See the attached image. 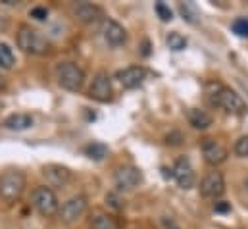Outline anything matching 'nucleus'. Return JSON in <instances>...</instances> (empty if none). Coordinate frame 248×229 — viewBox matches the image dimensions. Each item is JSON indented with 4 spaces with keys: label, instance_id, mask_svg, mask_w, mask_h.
<instances>
[{
    "label": "nucleus",
    "instance_id": "obj_29",
    "mask_svg": "<svg viewBox=\"0 0 248 229\" xmlns=\"http://www.w3.org/2000/svg\"><path fill=\"white\" fill-rule=\"evenodd\" d=\"M164 229H179L171 220H164Z\"/></svg>",
    "mask_w": 248,
    "mask_h": 229
},
{
    "label": "nucleus",
    "instance_id": "obj_25",
    "mask_svg": "<svg viewBox=\"0 0 248 229\" xmlns=\"http://www.w3.org/2000/svg\"><path fill=\"white\" fill-rule=\"evenodd\" d=\"M233 150H235V154H237L239 158H248V135L241 137V139L235 143Z\"/></svg>",
    "mask_w": 248,
    "mask_h": 229
},
{
    "label": "nucleus",
    "instance_id": "obj_9",
    "mask_svg": "<svg viewBox=\"0 0 248 229\" xmlns=\"http://www.w3.org/2000/svg\"><path fill=\"white\" fill-rule=\"evenodd\" d=\"M100 33H102V39H104L110 47H114V49L124 47L125 43H127V31H125V27L120 21L112 19V17H104V19H102Z\"/></svg>",
    "mask_w": 248,
    "mask_h": 229
},
{
    "label": "nucleus",
    "instance_id": "obj_6",
    "mask_svg": "<svg viewBox=\"0 0 248 229\" xmlns=\"http://www.w3.org/2000/svg\"><path fill=\"white\" fill-rule=\"evenodd\" d=\"M87 208H89L87 196H85V195H75V196H71V198H67V200L63 202L62 208L58 210V214H60L63 224L71 226V224H75L79 218L85 216Z\"/></svg>",
    "mask_w": 248,
    "mask_h": 229
},
{
    "label": "nucleus",
    "instance_id": "obj_26",
    "mask_svg": "<svg viewBox=\"0 0 248 229\" xmlns=\"http://www.w3.org/2000/svg\"><path fill=\"white\" fill-rule=\"evenodd\" d=\"M29 16H31L33 19H37V21H45V19L48 17V8H45V6H35V8H31Z\"/></svg>",
    "mask_w": 248,
    "mask_h": 229
},
{
    "label": "nucleus",
    "instance_id": "obj_14",
    "mask_svg": "<svg viewBox=\"0 0 248 229\" xmlns=\"http://www.w3.org/2000/svg\"><path fill=\"white\" fill-rule=\"evenodd\" d=\"M43 177L46 179V187H50L54 191V189L65 187L69 183L71 172L67 168L60 166V164H48V166L43 168Z\"/></svg>",
    "mask_w": 248,
    "mask_h": 229
},
{
    "label": "nucleus",
    "instance_id": "obj_3",
    "mask_svg": "<svg viewBox=\"0 0 248 229\" xmlns=\"http://www.w3.org/2000/svg\"><path fill=\"white\" fill-rule=\"evenodd\" d=\"M25 185H27V179L21 172L17 170L4 172L0 175V198L8 204L19 200L25 191Z\"/></svg>",
    "mask_w": 248,
    "mask_h": 229
},
{
    "label": "nucleus",
    "instance_id": "obj_2",
    "mask_svg": "<svg viewBox=\"0 0 248 229\" xmlns=\"http://www.w3.org/2000/svg\"><path fill=\"white\" fill-rule=\"evenodd\" d=\"M16 43L25 54H31V56H41V54H46L50 50L48 39L41 31L33 29L31 25L19 27V31L16 35Z\"/></svg>",
    "mask_w": 248,
    "mask_h": 229
},
{
    "label": "nucleus",
    "instance_id": "obj_8",
    "mask_svg": "<svg viewBox=\"0 0 248 229\" xmlns=\"http://www.w3.org/2000/svg\"><path fill=\"white\" fill-rule=\"evenodd\" d=\"M114 183L120 193L124 191H135L142 183V173L135 166H120L114 172Z\"/></svg>",
    "mask_w": 248,
    "mask_h": 229
},
{
    "label": "nucleus",
    "instance_id": "obj_13",
    "mask_svg": "<svg viewBox=\"0 0 248 229\" xmlns=\"http://www.w3.org/2000/svg\"><path fill=\"white\" fill-rule=\"evenodd\" d=\"M171 177L175 179V183H177L181 189H190V187L194 185V179H196V177H194V170H192L188 158L181 156V158L175 160V164H173V168H171Z\"/></svg>",
    "mask_w": 248,
    "mask_h": 229
},
{
    "label": "nucleus",
    "instance_id": "obj_27",
    "mask_svg": "<svg viewBox=\"0 0 248 229\" xmlns=\"http://www.w3.org/2000/svg\"><path fill=\"white\" fill-rule=\"evenodd\" d=\"M106 202H110V206H114V208H122L120 198H118L116 195H108V196H106Z\"/></svg>",
    "mask_w": 248,
    "mask_h": 229
},
{
    "label": "nucleus",
    "instance_id": "obj_23",
    "mask_svg": "<svg viewBox=\"0 0 248 229\" xmlns=\"http://www.w3.org/2000/svg\"><path fill=\"white\" fill-rule=\"evenodd\" d=\"M231 29L235 35L248 39V17H237L233 23H231Z\"/></svg>",
    "mask_w": 248,
    "mask_h": 229
},
{
    "label": "nucleus",
    "instance_id": "obj_4",
    "mask_svg": "<svg viewBox=\"0 0 248 229\" xmlns=\"http://www.w3.org/2000/svg\"><path fill=\"white\" fill-rule=\"evenodd\" d=\"M56 79L62 89L69 93H79L85 85V71L73 62H62L56 67Z\"/></svg>",
    "mask_w": 248,
    "mask_h": 229
},
{
    "label": "nucleus",
    "instance_id": "obj_10",
    "mask_svg": "<svg viewBox=\"0 0 248 229\" xmlns=\"http://www.w3.org/2000/svg\"><path fill=\"white\" fill-rule=\"evenodd\" d=\"M225 193V177L223 173L214 170L204 175V179L200 181V195L204 198H219Z\"/></svg>",
    "mask_w": 248,
    "mask_h": 229
},
{
    "label": "nucleus",
    "instance_id": "obj_16",
    "mask_svg": "<svg viewBox=\"0 0 248 229\" xmlns=\"http://www.w3.org/2000/svg\"><path fill=\"white\" fill-rule=\"evenodd\" d=\"M2 125L10 131H25L33 125V117H31V114L17 112V114H10L8 117H4Z\"/></svg>",
    "mask_w": 248,
    "mask_h": 229
},
{
    "label": "nucleus",
    "instance_id": "obj_20",
    "mask_svg": "<svg viewBox=\"0 0 248 229\" xmlns=\"http://www.w3.org/2000/svg\"><path fill=\"white\" fill-rule=\"evenodd\" d=\"M177 10H179L181 17L185 19L186 23H192V25H194V23H198L200 14H198V10H196V6H194L192 2H179Z\"/></svg>",
    "mask_w": 248,
    "mask_h": 229
},
{
    "label": "nucleus",
    "instance_id": "obj_21",
    "mask_svg": "<svg viewBox=\"0 0 248 229\" xmlns=\"http://www.w3.org/2000/svg\"><path fill=\"white\" fill-rule=\"evenodd\" d=\"M14 64H16V54H14V50L10 49V45L0 43V67H2V69H12Z\"/></svg>",
    "mask_w": 248,
    "mask_h": 229
},
{
    "label": "nucleus",
    "instance_id": "obj_7",
    "mask_svg": "<svg viewBox=\"0 0 248 229\" xmlns=\"http://www.w3.org/2000/svg\"><path fill=\"white\" fill-rule=\"evenodd\" d=\"M89 97L96 102H112L114 100V87L108 71H98L89 87Z\"/></svg>",
    "mask_w": 248,
    "mask_h": 229
},
{
    "label": "nucleus",
    "instance_id": "obj_30",
    "mask_svg": "<svg viewBox=\"0 0 248 229\" xmlns=\"http://www.w3.org/2000/svg\"><path fill=\"white\" fill-rule=\"evenodd\" d=\"M4 89H6V77H4L2 73H0V93H2Z\"/></svg>",
    "mask_w": 248,
    "mask_h": 229
},
{
    "label": "nucleus",
    "instance_id": "obj_22",
    "mask_svg": "<svg viewBox=\"0 0 248 229\" xmlns=\"http://www.w3.org/2000/svg\"><path fill=\"white\" fill-rule=\"evenodd\" d=\"M166 43H168V47H170L173 52H179V50H183L186 47V39L181 33H177V31H171V33L166 37Z\"/></svg>",
    "mask_w": 248,
    "mask_h": 229
},
{
    "label": "nucleus",
    "instance_id": "obj_18",
    "mask_svg": "<svg viewBox=\"0 0 248 229\" xmlns=\"http://www.w3.org/2000/svg\"><path fill=\"white\" fill-rule=\"evenodd\" d=\"M186 119L194 129H200V131H204L212 125V115L204 112V110H200V108H188L186 110Z\"/></svg>",
    "mask_w": 248,
    "mask_h": 229
},
{
    "label": "nucleus",
    "instance_id": "obj_15",
    "mask_svg": "<svg viewBox=\"0 0 248 229\" xmlns=\"http://www.w3.org/2000/svg\"><path fill=\"white\" fill-rule=\"evenodd\" d=\"M71 14L81 23H94L100 17H104L102 8L96 6V4H91V2H77V4H73Z\"/></svg>",
    "mask_w": 248,
    "mask_h": 229
},
{
    "label": "nucleus",
    "instance_id": "obj_1",
    "mask_svg": "<svg viewBox=\"0 0 248 229\" xmlns=\"http://www.w3.org/2000/svg\"><path fill=\"white\" fill-rule=\"evenodd\" d=\"M208 97L210 102L221 110H225L227 114L233 115H245L248 112L247 102L243 100V97L239 93H235L233 89L221 85V83H208Z\"/></svg>",
    "mask_w": 248,
    "mask_h": 229
},
{
    "label": "nucleus",
    "instance_id": "obj_24",
    "mask_svg": "<svg viewBox=\"0 0 248 229\" xmlns=\"http://www.w3.org/2000/svg\"><path fill=\"white\" fill-rule=\"evenodd\" d=\"M154 10H156V14H158V17H160L162 21H171V19H173V14H171L170 6H166L164 2H156V4H154Z\"/></svg>",
    "mask_w": 248,
    "mask_h": 229
},
{
    "label": "nucleus",
    "instance_id": "obj_17",
    "mask_svg": "<svg viewBox=\"0 0 248 229\" xmlns=\"http://www.w3.org/2000/svg\"><path fill=\"white\" fill-rule=\"evenodd\" d=\"M89 224H91V229H118L116 218L104 210H93Z\"/></svg>",
    "mask_w": 248,
    "mask_h": 229
},
{
    "label": "nucleus",
    "instance_id": "obj_11",
    "mask_svg": "<svg viewBox=\"0 0 248 229\" xmlns=\"http://www.w3.org/2000/svg\"><path fill=\"white\" fill-rule=\"evenodd\" d=\"M146 75H148V71H146L142 65H129V67H124V69H120V71L116 73V79H118V83H120L124 89L131 91V89L140 87V85L144 83Z\"/></svg>",
    "mask_w": 248,
    "mask_h": 229
},
{
    "label": "nucleus",
    "instance_id": "obj_28",
    "mask_svg": "<svg viewBox=\"0 0 248 229\" xmlns=\"http://www.w3.org/2000/svg\"><path fill=\"white\" fill-rule=\"evenodd\" d=\"M214 210L216 212H229L231 210V204H227V202H216Z\"/></svg>",
    "mask_w": 248,
    "mask_h": 229
},
{
    "label": "nucleus",
    "instance_id": "obj_19",
    "mask_svg": "<svg viewBox=\"0 0 248 229\" xmlns=\"http://www.w3.org/2000/svg\"><path fill=\"white\" fill-rule=\"evenodd\" d=\"M83 150H85V154H87L91 160H94V162H100V160H104V158L108 156V147H106L104 143H98V141L89 143Z\"/></svg>",
    "mask_w": 248,
    "mask_h": 229
},
{
    "label": "nucleus",
    "instance_id": "obj_12",
    "mask_svg": "<svg viewBox=\"0 0 248 229\" xmlns=\"http://www.w3.org/2000/svg\"><path fill=\"white\" fill-rule=\"evenodd\" d=\"M202 156H204L208 166L216 168V166H219L227 160V148L216 139H206L202 143Z\"/></svg>",
    "mask_w": 248,
    "mask_h": 229
},
{
    "label": "nucleus",
    "instance_id": "obj_5",
    "mask_svg": "<svg viewBox=\"0 0 248 229\" xmlns=\"http://www.w3.org/2000/svg\"><path fill=\"white\" fill-rule=\"evenodd\" d=\"M31 202H33V208H35L41 216H45V218H52V216H56L58 210H60V202H58L56 193H54L50 187H46V185H41V187H37V189L33 191Z\"/></svg>",
    "mask_w": 248,
    "mask_h": 229
}]
</instances>
